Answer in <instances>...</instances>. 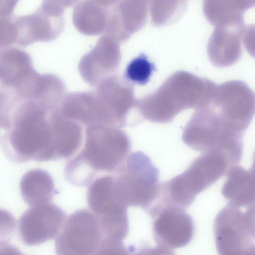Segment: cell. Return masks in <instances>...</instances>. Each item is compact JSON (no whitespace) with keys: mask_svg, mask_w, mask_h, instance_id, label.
Returning <instances> with one entry per match:
<instances>
[{"mask_svg":"<svg viewBox=\"0 0 255 255\" xmlns=\"http://www.w3.org/2000/svg\"><path fill=\"white\" fill-rule=\"evenodd\" d=\"M242 39L247 52L255 58V23L245 24Z\"/></svg>","mask_w":255,"mask_h":255,"instance_id":"cell-24","label":"cell"},{"mask_svg":"<svg viewBox=\"0 0 255 255\" xmlns=\"http://www.w3.org/2000/svg\"><path fill=\"white\" fill-rule=\"evenodd\" d=\"M77 1L43 0L32 13L13 17L15 43L25 47L35 42H49L62 32L64 11Z\"/></svg>","mask_w":255,"mask_h":255,"instance_id":"cell-7","label":"cell"},{"mask_svg":"<svg viewBox=\"0 0 255 255\" xmlns=\"http://www.w3.org/2000/svg\"><path fill=\"white\" fill-rule=\"evenodd\" d=\"M35 70L27 52L22 49L7 47L0 52V80L5 89L15 87Z\"/></svg>","mask_w":255,"mask_h":255,"instance_id":"cell-16","label":"cell"},{"mask_svg":"<svg viewBox=\"0 0 255 255\" xmlns=\"http://www.w3.org/2000/svg\"><path fill=\"white\" fill-rule=\"evenodd\" d=\"M255 5V0H214L207 1L205 13L210 22L216 27L245 26L246 11Z\"/></svg>","mask_w":255,"mask_h":255,"instance_id":"cell-17","label":"cell"},{"mask_svg":"<svg viewBox=\"0 0 255 255\" xmlns=\"http://www.w3.org/2000/svg\"><path fill=\"white\" fill-rule=\"evenodd\" d=\"M122 240L104 238L92 255H128Z\"/></svg>","mask_w":255,"mask_h":255,"instance_id":"cell-22","label":"cell"},{"mask_svg":"<svg viewBox=\"0 0 255 255\" xmlns=\"http://www.w3.org/2000/svg\"><path fill=\"white\" fill-rule=\"evenodd\" d=\"M113 177L117 193L128 208L138 207L148 212L158 200L159 170L144 153L130 154Z\"/></svg>","mask_w":255,"mask_h":255,"instance_id":"cell-5","label":"cell"},{"mask_svg":"<svg viewBox=\"0 0 255 255\" xmlns=\"http://www.w3.org/2000/svg\"><path fill=\"white\" fill-rule=\"evenodd\" d=\"M0 255H24L19 250L11 245L4 243L1 245Z\"/></svg>","mask_w":255,"mask_h":255,"instance_id":"cell-26","label":"cell"},{"mask_svg":"<svg viewBox=\"0 0 255 255\" xmlns=\"http://www.w3.org/2000/svg\"><path fill=\"white\" fill-rule=\"evenodd\" d=\"M87 202L105 237L122 240L128 235V207L118 196L113 175L97 177L89 185Z\"/></svg>","mask_w":255,"mask_h":255,"instance_id":"cell-6","label":"cell"},{"mask_svg":"<svg viewBox=\"0 0 255 255\" xmlns=\"http://www.w3.org/2000/svg\"><path fill=\"white\" fill-rule=\"evenodd\" d=\"M245 28L216 27L208 45V53L212 62L216 66L232 65L242 53L241 40Z\"/></svg>","mask_w":255,"mask_h":255,"instance_id":"cell-13","label":"cell"},{"mask_svg":"<svg viewBox=\"0 0 255 255\" xmlns=\"http://www.w3.org/2000/svg\"><path fill=\"white\" fill-rule=\"evenodd\" d=\"M209 104L244 135L255 114V93L243 81H228L216 86Z\"/></svg>","mask_w":255,"mask_h":255,"instance_id":"cell-8","label":"cell"},{"mask_svg":"<svg viewBox=\"0 0 255 255\" xmlns=\"http://www.w3.org/2000/svg\"><path fill=\"white\" fill-rule=\"evenodd\" d=\"M115 59L113 44L105 36L100 37L95 46L81 58L78 70L84 81L97 86L107 72L113 68Z\"/></svg>","mask_w":255,"mask_h":255,"instance_id":"cell-12","label":"cell"},{"mask_svg":"<svg viewBox=\"0 0 255 255\" xmlns=\"http://www.w3.org/2000/svg\"><path fill=\"white\" fill-rule=\"evenodd\" d=\"M105 1L86 0L75 6L72 14L73 23L76 29L85 35L101 33L106 25Z\"/></svg>","mask_w":255,"mask_h":255,"instance_id":"cell-20","label":"cell"},{"mask_svg":"<svg viewBox=\"0 0 255 255\" xmlns=\"http://www.w3.org/2000/svg\"><path fill=\"white\" fill-rule=\"evenodd\" d=\"M156 71L155 64L144 53L133 58L126 66L124 77L129 82L140 85L147 84Z\"/></svg>","mask_w":255,"mask_h":255,"instance_id":"cell-21","label":"cell"},{"mask_svg":"<svg viewBox=\"0 0 255 255\" xmlns=\"http://www.w3.org/2000/svg\"><path fill=\"white\" fill-rule=\"evenodd\" d=\"M59 110L64 117L85 127L92 124L103 125L101 107L94 90L66 94Z\"/></svg>","mask_w":255,"mask_h":255,"instance_id":"cell-14","label":"cell"},{"mask_svg":"<svg viewBox=\"0 0 255 255\" xmlns=\"http://www.w3.org/2000/svg\"><path fill=\"white\" fill-rule=\"evenodd\" d=\"M17 2L16 0H0V16L12 15Z\"/></svg>","mask_w":255,"mask_h":255,"instance_id":"cell-25","label":"cell"},{"mask_svg":"<svg viewBox=\"0 0 255 255\" xmlns=\"http://www.w3.org/2000/svg\"><path fill=\"white\" fill-rule=\"evenodd\" d=\"M66 94L65 84L60 78L53 74L37 72L27 88L24 98L58 108Z\"/></svg>","mask_w":255,"mask_h":255,"instance_id":"cell-18","label":"cell"},{"mask_svg":"<svg viewBox=\"0 0 255 255\" xmlns=\"http://www.w3.org/2000/svg\"><path fill=\"white\" fill-rule=\"evenodd\" d=\"M104 237L98 220L90 210L81 209L65 221L55 241L57 255H92Z\"/></svg>","mask_w":255,"mask_h":255,"instance_id":"cell-9","label":"cell"},{"mask_svg":"<svg viewBox=\"0 0 255 255\" xmlns=\"http://www.w3.org/2000/svg\"><path fill=\"white\" fill-rule=\"evenodd\" d=\"M233 166V162L224 153H203L183 173L161 184L157 204L185 210L198 194L227 174Z\"/></svg>","mask_w":255,"mask_h":255,"instance_id":"cell-3","label":"cell"},{"mask_svg":"<svg viewBox=\"0 0 255 255\" xmlns=\"http://www.w3.org/2000/svg\"><path fill=\"white\" fill-rule=\"evenodd\" d=\"M128 255H176L171 249L157 245L155 247L144 245L137 249L128 248Z\"/></svg>","mask_w":255,"mask_h":255,"instance_id":"cell-23","label":"cell"},{"mask_svg":"<svg viewBox=\"0 0 255 255\" xmlns=\"http://www.w3.org/2000/svg\"><path fill=\"white\" fill-rule=\"evenodd\" d=\"M227 174L221 193L229 204L237 207L255 205V172L236 165Z\"/></svg>","mask_w":255,"mask_h":255,"instance_id":"cell-15","label":"cell"},{"mask_svg":"<svg viewBox=\"0 0 255 255\" xmlns=\"http://www.w3.org/2000/svg\"><path fill=\"white\" fill-rule=\"evenodd\" d=\"M66 219L64 211L53 203L31 206L19 219L20 237L27 245L40 244L57 237Z\"/></svg>","mask_w":255,"mask_h":255,"instance_id":"cell-11","label":"cell"},{"mask_svg":"<svg viewBox=\"0 0 255 255\" xmlns=\"http://www.w3.org/2000/svg\"><path fill=\"white\" fill-rule=\"evenodd\" d=\"M157 244L169 249L183 247L192 240L194 222L185 210L170 205H157L149 212Z\"/></svg>","mask_w":255,"mask_h":255,"instance_id":"cell-10","label":"cell"},{"mask_svg":"<svg viewBox=\"0 0 255 255\" xmlns=\"http://www.w3.org/2000/svg\"><path fill=\"white\" fill-rule=\"evenodd\" d=\"M243 137L209 104L193 115L182 135L184 143L193 150L202 153H224L236 165L242 158Z\"/></svg>","mask_w":255,"mask_h":255,"instance_id":"cell-4","label":"cell"},{"mask_svg":"<svg viewBox=\"0 0 255 255\" xmlns=\"http://www.w3.org/2000/svg\"><path fill=\"white\" fill-rule=\"evenodd\" d=\"M21 196L31 206L48 203L54 194V184L51 175L45 170L32 169L20 182Z\"/></svg>","mask_w":255,"mask_h":255,"instance_id":"cell-19","label":"cell"},{"mask_svg":"<svg viewBox=\"0 0 255 255\" xmlns=\"http://www.w3.org/2000/svg\"><path fill=\"white\" fill-rule=\"evenodd\" d=\"M251 169L255 172V152L253 155V163Z\"/></svg>","mask_w":255,"mask_h":255,"instance_id":"cell-27","label":"cell"},{"mask_svg":"<svg viewBox=\"0 0 255 255\" xmlns=\"http://www.w3.org/2000/svg\"><path fill=\"white\" fill-rule=\"evenodd\" d=\"M59 108L11 96L0 105L1 145L11 161L58 159Z\"/></svg>","mask_w":255,"mask_h":255,"instance_id":"cell-1","label":"cell"},{"mask_svg":"<svg viewBox=\"0 0 255 255\" xmlns=\"http://www.w3.org/2000/svg\"><path fill=\"white\" fill-rule=\"evenodd\" d=\"M83 145L64 172L67 181L79 187L89 186L99 173L116 172L132 147L129 135L121 128L98 124L85 127Z\"/></svg>","mask_w":255,"mask_h":255,"instance_id":"cell-2","label":"cell"}]
</instances>
